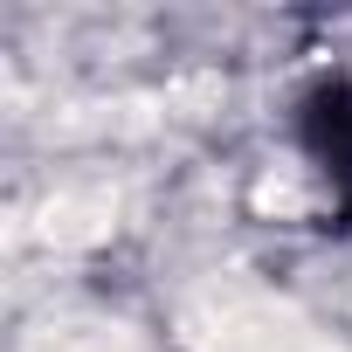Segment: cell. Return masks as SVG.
<instances>
[{
  "instance_id": "6da1fadb",
  "label": "cell",
  "mask_w": 352,
  "mask_h": 352,
  "mask_svg": "<svg viewBox=\"0 0 352 352\" xmlns=\"http://www.w3.org/2000/svg\"><path fill=\"white\" fill-rule=\"evenodd\" d=\"M180 345L187 352H345L256 276H214L208 290H194L180 304Z\"/></svg>"
},
{
  "instance_id": "3957f363",
  "label": "cell",
  "mask_w": 352,
  "mask_h": 352,
  "mask_svg": "<svg viewBox=\"0 0 352 352\" xmlns=\"http://www.w3.org/2000/svg\"><path fill=\"white\" fill-rule=\"evenodd\" d=\"M21 352H138L131 324H111V318H49L28 331Z\"/></svg>"
},
{
  "instance_id": "277c9868",
  "label": "cell",
  "mask_w": 352,
  "mask_h": 352,
  "mask_svg": "<svg viewBox=\"0 0 352 352\" xmlns=\"http://www.w3.org/2000/svg\"><path fill=\"white\" fill-rule=\"evenodd\" d=\"M256 208H263V214H276V221H290V214L318 208V194H311V180H304L297 166H276V173H263V187H256Z\"/></svg>"
},
{
  "instance_id": "7a4b0ae2",
  "label": "cell",
  "mask_w": 352,
  "mask_h": 352,
  "mask_svg": "<svg viewBox=\"0 0 352 352\" xmlns=\"http://www.w3.org/2000/svg\"><path fill=\"white\" fill-rule=\"evenodd\" d=\"M111 228H118V194H104V187H63L35 208V235L49 249H90Z\"/></svg>"
}]
</instances>
